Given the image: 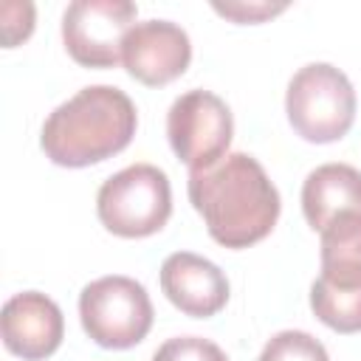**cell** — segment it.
I'll use <instances>...</instances> for the list:
<instances>
[{"mask_svg":"<svg viewBox=\"0 0 361 361\" xmlns=\"http://www.w3.org/2000/svg\"><path fill=\"white\" fill-rule=\"evenodd\" d=\"M189 200L214 243L248 248L271 234L282 200L262 164L245 152H228L209 169L189 172Z\"/></svg>","mask_w":361,"mask_h":361,"instance_id":"obj_1","label":"cell"},{"mask_svg":"<svg viewBox=\"0 0 361 361\" xmlns=\"http://www.w3.org/2000/svg\"><path fill=\"white\" fill-rule=\"evenodd\" d=\"M133 99L113 85H90L62 102L42 124L39 144L59 166H90L121 152L135 135Z\"/></svg>","mask_w":361,"mask_h":361,"instance_id":"obj_2","label":"cell"},{"mask_svg":"<svg viewBox=\"0 0 361 361\" xmlns=\"http://www.w3.org/2000/svg\"><path fill=\"white\" fill-rule=\"evenodd\" d=\"M285 113L305 141L330 144L344 138L355 121V90L338 68L310 62L293 73L285 93Z\"/></svg>","mask_w":361,"mask_h":361,"instance_id":"obj_3","label":"cell"},{"mask_svg":"<svg viewBox=\"0 0 361 361\" xmlns=\"http://www.w3.org/2000/svg\"><path fill=\"white\" fill-rule=\"evenodd\" d=\"M96 214L118 237H149L161 231L172 214L166 172L152 164H133L110 175L99 186Z\"/></svg>","mask_w":361,"mask_h":361,"instance_id":"obj_4","label":"cell"},{"mask_svg":"<svg viewBox=\"0 0 361 361\" xmlns=\"http://www.w3.org/2000/svg\"><path fill=\"white\" fill-rule=\"evenodd\" d=\"M79 319L99 347L127 350L149 333L152 302L147 288L130 276H99L79 293Z\"/></svg>","mask_w":361,"mask_h":361,"instance_id":"obj_5","label":"cell"},{"mask_svg":"<svg viewBox=\"0 0 361 361\" xmlns=\"http://www.w3.org/2000/svg\"><path fill=\"white\" fill-rule=\"evenodd\" d=\"M234 135V118L228 104L212 90H186L166 113V138L172 152L200 172L223 161Z\"/></svg>","mask_w":361,"mask_h":361,"instance_id":"obj_6","label":"cell"},{"mask_svg":"<svg viewBox=\"0 0 361 361\" xmlns=\"http://www.w3.org/2000/svg\"><path fill=\"white\" fill-rule=\"evenodd\" d=\"M135 17L130 0H73L62 14V42L85 68H116Z\"/></svg>","mask_w":361,"mask_h":361,"instance_id":"obj_7","label":"cell"},{"mask_svg":"<svg viewBox=\"0 0 361 361\" xmlns=\"http://www.w3.org/2000/svg\"><path fill=\"white\" fill-rule=\"evenodd\" d=\"M121 62L133 79L161 87L178 79L192 62L189 34L169 20H144L130 28L121 48Z\"/></svg>","mask_w":361,"mask_h":361,"instance_id":"obj_8","label":"cell"},{"mask_svg":"<svg viewBox=\"0 0 361 361\" xmlns=\"http://www.w3.org/2000/svg\"><path fill=\"white\" fill-rule=\"evenodd\" d=\"M0 330L8 353L25 361H42L62 344L65 319L51 296L39 290H23L3 305Z\"/></svg>","mask_w":361,"mask_h":361,"instance_id":"obj_9","label":"cell"},{"mask_svg":"<svg viewBox=\"0 0 361 361\" xmlns=\"http://www.w3.org/2000/svg\"><path fill=\"white\" fill-rule=\"evenodd\" d=\"M161 290L186 316L209 319L228 302L226 274L206 257L192 251H175L161 265Z\"/></svg>","mask_w":361,"mask_h":361,"instance_id":"obj_10","label":"cell"},{"mask_svg":"<svg viewBox=\"0 0 361 361\" xmlns=\"http://www.w3.org/2000/svg\"><path fill=\"white\" fill-rule=\"evenodd\" d=\"M302 212L313 231L344 214H361V172L350 164H322L302 183Z\"/></svg>","mask_w":361,"mask_h":361,"instance_id":"obj_11","label":"cell"},{"mask_svg":"<svg viewBox=\"0 0 361 361\" xmlns=\"http://www.w3.org/2000/svg\"><path fill=\"white\" fill-rule=\"evenodd\" d=\"M322 234V279L361 285V214L333 220Z\"/></svg>","mask_w":361,"mask_h":361,"instance_id":"obj_12","label":"cell"},{"mask_svg":"<svg viewBox=\"0 0 361 361\" xmlns=\"http://www.w3.org/2000/svg\"><path fill=\"white\" fill-rule=\"evenodd\" d=\"M310 307L330 330L361 333V285H336L319 276L310 288Z\"/></svg>","mask_w":361,"mask_h":361,"instance_id":"obj_13","label":"cell"},{"mask_svg":"<svg viewBox=\"0 0 361 361\" xmlns=\"http://www.w3.org/2000/svg\"><path fill=\"white\" fill-rule=\"evenodd\" d=\"M257 361H330L324 344L305 330L276 333L259 353Z\"/></svg>","mask_w":361,"mask_h":361,"instance_id":"obj_14","label":"cell"},{"mask_svg":"<svg viewBox=\"0 0 361 361\" xmlns=\"http://www.w3.org/2000/svg\"><path fill=\"white\" fill-rule=\"evenodd\" d=\"M152 361H228V358L209 338H200V336H178V338L164 341L155 350Z\"/></svg>","mask_w":361,"mask_h":361,"instance_id":"obj_15","label":"cell"},{"mask_svg":"<svg viewBox=\"0 0 361 361\" xmlns=\"http://www.w3.org/2000/svg\"><path fill=\"white\" fill-rule=\"evenodd\" d=\"M0 25H3V45L14 48L34 31V6L31 3H3L0 6Z\"/></svg>","mask_w":361,"mask_h":361,"instance_id":"obj_16","label":"cell"},{"mask_svg":"<svg viewBox=\"0 0 361 361\" xmlns=\"http://www.w3.org/2000/svg\"><path fill=\"white\" fill-rule=\"evenodd\" d=\"M214 11L234 23H259L285 11V3H214Z\"/></svg>","mask_w":361,"mask_h":361,"instance_id":"obj_17","label":"cell"}]
</instances>
